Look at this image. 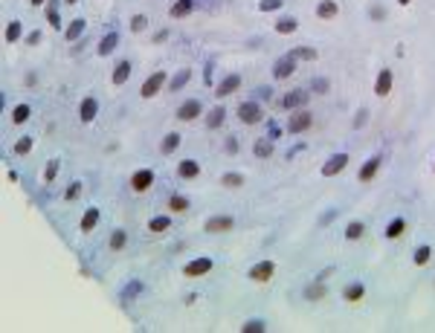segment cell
I'll return each instance as SVG.
<instances>
[{
  "label": "cell",
  "mask_w": 435,
  "mask_h": 333,
  "mask_svg": "<svg viewBox=\"0 0 435 333\" xmlns=\"http://www.w3.org/2000/svg\"><path fill=\"white\" fill-rule=\"evenodd\" d=\"M377 168H380V156H372V159H369V162H366V165L357 171V180H360V182H369L374 174H377Z\"/></svg>",
  "instance_id": "e0dca14e"
},
{
  "label": "cell",
  "mask_w": 435,
  "mask_h": 333,
  "mask_svg": "<svg viewBox=\"0 0 435 333\" xmlns=\"http://www.w3.org/2000/svg\"><path fill=\"white\" fill-rule=\"evenodd\" d=\"M369 119V110H357V119H354V128H363Z\"/></svg>",
  "instance_id": "f6af8a7d"
},
{
  "label": "cell",
  "mask_w": 435,
  "mask_h": 333,
  "mask_svg": "<svg viewBox=\"0 0 435 333\" xmlns=\"http://www.w3.org/2000/svg\"><path fill=\"white\" fill-rule=\"evenodd\" d=\"M229 229H232V217H226V214L209 217L206 226H203V232H209V235H220V232H229Z\"/></svg>",
  "instance_id": "5b68a950"
},
{
  "label": "cell",
  "mask_w": 435,
  "mask_h": 333,
  "mask_svg": "<svg viewBox=\"0 0 435 333\" xmlns=\"http://www.w3.org/2000/svg\"><path fill=\"white\" fill-rule=\"evenodd\" d=\"M116 44H119V35H116V32L105 35V38H102V44H99V55H110V52L116 50Z\"/></svg>",
  "instance_id": "ffe728a7"
},
{
  "label": "cell",
  "mask_w": 435,
  "mask_h": 333,
  "mask_svg": "<svg viewBox=\"0 0 435 333\" xmlns=\"http://www.w3.org/2000/svg\"><path fill=\"white\" fill-rule=\"evenodd\" d=\"M212 270V258H194V261H189L186 267H183V273L189 278H194V275H206Z\"/></svg>",
  "instance_id": "ba28073f"
},
{
  "label": "cell",
  "mask_w": 435,
  "mask_h": 333,
  "mask_svg": "<svg viewBox=\"0 0 435 333\" xmlns=\"http://www.w3.org/2000/svg\"><path fill=\"white\" fill-rule=\"evenodd\" d=\"M189 12H191V0H174V3H171V9H168V15H171V18H186Z\"/></svg>",
  "instance_id": "7402d4cb"
},
{
  "label": "cell",
  "mask_w": 435,
  "mask_h": 333,
  "mask_svg": "<svg viewBox=\"0 0 435 333\" xmlns=\"http://www.w3.org/2000/svg\"><path fill=\"white\" fill-rule=\"evenodd\" d=\"M311 125H313V116L308 110H296V113L287 119V130H290V133H302V130H308Z\"/></svg>",
  "instance_id": "3957f363"
},
{
  "label": "cell",
  "mask_w": 435,
  "mask_h": 333,
  "mask_svg": "<svg viewBox=\"0 0 435 333\" xmlns=\"http://www.w3.org/2000/svg\"><path fill=\"white\" fill-rule=\"evenodd\" d=\"M241 331H244V333H249V331H264V322H247Z\"/></svg>",
  "instance_id": "bcb514c9"
},
{
  "label": "cell",
  "mask_w": 435,
  "mask_h": 333,
  "mask_svg": "<svg viewBox=\"0 0 435 333\" xmlns=\"http://www.w3.org/2000/svg\"><path fill=\"white\" fill-rule=\"evenodd\" d=\"M96 223H99V209L90 206V209L84 212V217H82V223H79V226H82V232H93Z\"/></svg>",
  "instance_id": "d6986e66"
},
{
  "label": "cell",
  "mask_w": 435,
  "mask_h": 333,
  "mask_svg": "<svg viewBox=\"0 0 435 333\" xmlns=\"http://www.w3.org/2000/svg\"><path fill=\"white\" fill-rule=\"evenodd\" d=\"M290 55H296V58H308V61H313V58H316V50H305V47H296V50H290Z\"/></svg>",
  "instance_id": "f35d334b"
},
{
  "label": "cell",
  "mask_w": 435,
  "mask_h": 333,
  "mask_svg": "<svg viewBox=\"0 0 435 333\" xmlns=\"http://www.w3.org/2000/svg\"><path fill=\"white\" fill-rule=\"evenodd\" d=\"M220 185H226V188H241V185H244V174H223V177H220Z\"/></svg>",
  "instance_id": "f546056e"
},
{
  "label": "cell",
  "mask_w": 435,
  "mask_h": 333,
  "mask_svg": "<svg viewBox=\"0 0 435 333\" xmlns=\"http://www.w3.org/2000/svg\"><path fill=\"white\" fill-rule=\"evenodd\" d=\"M197 116H200V102H197V99H191V102H186V104L177 107V119L180 122H194Z\"/></svg>",
  "instance_id": "8fae6325"
},
{
  "label": "cell",
  "mask_w": 435,
  "mask_h": 333,
  "mask_svg": "<svg viewBox=\"0 0 435 333\" xmlns=\"http://www.w3.org/2000/svg\"><path fill=\"white\" fill-rule=\"evenodd\" d=\"M47 18H50V24H53V29H61V21H58V15H55V9H50V12H47Z\"/></svg>",
  "instance_id": "7dc6e473"
},
{
  "label": "cell",
  "mask_w": 435,
  "mask_h": 333,
  "mask_svg": "<svg viewBox=\"0 0 435 333\" xmlns=\"http://www.w3.org/2000/svg\"><path fill=\"white\" fill-rule=\"evenodd\" d=\"M64 3H79V0H64Z\"/></svg>",
  "instance_id": "f5cc1de1"
},
{
  "label": "cell",
  "mask_w": 435,
  "mask_h": 333,
  "mask_svg": "<svg viewBox=\"0 0 435 333\" xmlns=\"http://www.w3.org/2000/svg\"><path fill=\"white\" fill-rule=\"evenodd\" d=\"M337 12H340L337 0H319V6H316V18H322V21H331V18H337Z\"/></svg>",
  "instance_id": "5bb4252c"
},
{
  "label": "cell",
  "mask_w": 435,
  "mask_h": 333,
  "mask_svg": "<svg viewBox=\"0 0 435 333\" xmlns=\"http://www.w3.org/2000/svg\"><path fill=\"white\" fill-rule=\"evenodd\" d=\"M279 6H281V0H261V3H258L261 12H270V9H279Z\"/></svg>",
  "instance_id": "7bdbcfd3"
},
{
  "label": "cell",
  "mask_w": 435,
  "mask_h": 333,
  "mask_svg": "<svg viewBox=\"0 0 435 333\" xmlns=\"http://www.w3.org/2000/svg\"><path fill=\"white\" fill-rule=\"evenodd\" d=\"M128 76H131V61H119V64H116V70H113V78H110V81L119 87V84L128 81Z\"/></svg>",
  "instance_id": "ac0fdd59"
},
{
  "label": "cell",
  "mask_w": 435,
  "mask_h": 333,
  "mask_svg": "<svg viewBox=\"0 0 435 333\" xmlns=\"http://www.w3.org/2000/svg\"><path fill=\"white\" fill-rule=\"evenodd\" d=\"M293 70H296V55H284V58H279L276 61V67H273V76L276 78H290L293 76Z\"/></svg>",
  "instance_id": "52a82bcc"
},
{
  "label": "cell",
  "mask_w": 435,
  "mask_h": 333,
  "mask_svg": "<svg viewBox=\"0 0 435 333\" xmlns=\"http://www.w3.org/2000/svg\"><path fill=\"white\" fill-rule=\"evenodd\" d=\"M145 24H148V18H145V15H134V18H131V29H134V32H142V29H145Z\"/></svg>",
  "instance_id": "60d3db41"
},
{
  "label": "cell",
  "mask_w": 435,
  "mask_h": 333,
  "mask_svg": "<svg viewBox=\"0 0 435 333\" xmlns=\"http://www.w3.org/2000/svg\"><path fill=\"white\" fill-rule=\"evenodd\" d=\"M363 232H366V226H363L360 220H354V223H348L345 238H348V241H360V238H363Z\"/></svg>",
  "instance_id": "484cf974"
},
{
  "label": "cell",
  "mask_w": 435,
  "mask_h": 333,
  "mask_svg": "<svg viewBox=\"0 0 435 333\" xmlns=\"http://www.w3.org/2000/svg\"><path fill=\"white\" fill-rule=\"evenodd\" d=\"M223 116H226V110H223V107H215V110L206 116V125H209V128H220V125H223Z\"/></svg>",
  "instance_id": "836d02e7"
},
{
  "label": "cell",
  "mask_w": 435,
  "mask_h": 333,
  "mask_svg": "<svg viewBox=\"0 0 435 333\" xmlns=\"http://www.w3.org/2000/svg\"><path fill=\"white\" fill-rule=\"evenodd\" d=\"M313 90L325 93V90H328V81H325V78H316V81H313Z\"/></svg>",
  "instance_id": "c3c4849f"
},
{
  "label": "cell",
  "mask_w": 435,
  "mask_h": 333,
  "mask_svg": "<svg viewBox=\"0 0 435 333\" xmlns=\"http://www.w3.org/2000/svg\"><path fill=\"white\" fill-rule=\"evenodd\" d=\"M189 76H191L189 70H183V73H177V76L171 78V84H168V93H177V90H180V87H183V84L189 81Z\"/></svg>",
  "instance_id": "e575fe53"
},
{
  "label": "cell",
  "mask_w": 435,
  "mask_h": 333,
  "mask_svg": "<svg viewBox=\"0 0 435 333\" xmlns=\"http://www.w3.org/2000/svg\"><path fill=\"white\" fill-rule=\"evenodd\" d=\"M404 229H406V220H404V217H398V220H392V223L386 226V238H392V241H395V238H401V235H404Z\"/></svg>",
  "instance_id": "d4e9b609"
},
{
  "label": "cell",
  "mask_w": 435,
  "mask_h": 333,
  "mask_svg": "<svg viewBox=\"0 0 435 333\" xmlns=\"http://www.w3.org/2000/svg\"><path fill=\"white\" fill-rule=\"evenodd\" d=\"M165 87V70H157V73H151L145 81H142V87H139V96L142 99H154L157 93Z\"/></svg>",
  "instance_id": "6da1fadb"
},
{
  "label": "cell",
  "mask_w": 435,
  "mask_h": 333,
  "mask_svg": "<svg viewBox=\"0 0 435 333\" xmlns=\"http://www.w3.org/2000/svg\"><path fill=\"white\" fill-rule=\"evenodd\" d=\"M168 209H171V212H186L189 200H186V197H180V194H174V197L168 200Z\"/></svg>",
  "instance_id": "8d00e7d4"
},
{
  "label": "cell",
  "mask_w": 435,
  "mask_h": 333,
  "mask_svg": "<svg viewBox=\"0 0 435 333\" xmlns=\"http://www.w3.org/2000/svg\"><path fill=\"white\" fill-rule=\"evenodd\" d=\"M27 119H29V104H18V107L12 110V122H15V125H24Z\"/></svg>",
  "instance_id": "1f68e13d"
},
{
  "label": "cell",
  "mask_w": 435,
  "mask_h": 333,
  "mask_svg": "<svg viewBox=\"0 0 435 333\" xmlns=\"http://www.w3.org/2000/svg\"><path fill=\"white\" fill-rule=\"evenodd\" d=\"M430 255H433V249H430V246H418V249H415V264H418V267H424V264L430 261Z\"/></svg>",
  "instance_id": "74e56055"
},
{
  "label": "cell",
  "mask_w": 435,
  "mask_h": 333,
  "mask_svg": "<svg viewBox=\"0 0 435 333\" xmlns=\"http://www.w3.org/2000/svg\"><path fill=\"white\" fill-rule=\"evenodd\" d=\"M96 110H99V102H96L93 96L82 99V104H79V119H82V122H93L96 119Z\"/></svg>",
  "instance_id": "4fadbf2b"
},
{
  "label": "cell",
  "mask_w": 435,
  "mask_h": 333,
  "mask_svg": "<svg viewBox=\"0 0 435 333\" xmlns=\"http://www.w3.org/2000/svg\"><path fill=\"white\" fill-rule=\"evenodd\" d=\"M32 148V136H24L21 142H15V154H29Z\"/></svg>",
  "instance_id": "b9f144b4"
},
{
  "label": "cell",
  "mask_w": 435,
  "mask_h": 333,
  "mask_svg": "<svg viewBox=\"0 0 435 333\" xmlns=\"http://www.w3.org/2000/svg\"><path fill=\"white\" fill-rule=\"evenodd\" d=\"M154 185V171L151 168H139L134 177H131V188L136 191V194H142V191H148Z\"/></svg>",
  "instance_id": "7a4b0ae2"
},
{
  "label": "cell",
  "mask_w": 435,
  "mask_h": 333,
  "mask_svg": "<svg viewBox=\"0 0 435 333\" xmlns=\"http://www.w3.org/2000/svg\"><path fill=\"white\" fill-rule=\"evenodd\" d=\"M273 273H276V264H273V261H258V264L249 270V278H252L255 284H264V281L273 278Z\"/></svg>",
  "instance_id": "277c9868"
},
{
  "label": "cell",
  "mask_w": 435,
  "mask_h": 333,
  "mask_svg": "<svg viewBox=\"0 0 435 333\" xmlns=\"http://www.w3.org/2000/svg\"><path fill=\"white\" fill-rule=\"evenodd\" d=\"M308 102V93L305 90H293V93H287L284 99H281V104L287 107V110H293V107H302Z\"/></svg>",
  "instance_id": "2e32d148"
},
{
  "label": "cell",
  "mask_w": 435,
  "mask_h": 333,
  "mask_svg": "<svg viewBox=\"0 0 435 333\" xmlns=\"http://www.w3.org/2000/svg\"><path fill=\"white\" fill-rule=\"evenodd\" d=\"M79 191H82V182H73V185L67 188V200H76V197H79Z\"/></svg>",
  "instance_id": "ee69618b"
},
{
  "label": "cell",
  "mask_w": 435,
  "mask_h": 333,
  "mask_svg": "<svg viewBox=\"0 0 435 333\" xmlns=\"http://www.w3.org/2000/svg\"><path fill=\"white\" fill-rule=\"evenodd\" d=\"M345 165H348V154H334V156L322 165V174H325V177H334V174H340Z\"/></svg>",
  "instance_id": "30bf717a"
},
{
  "label": "cell",
  "mask_w": 435,
  "mask_h": 333,
  "mask_svg": "<svg viewBox=\"0 0 435 333\" xmlns=\"http://www.w3.org/2000/svg\"><path fill=\"white\" fill-rule=\"evenodd\" d=\"M177 145H180V133H165V139H163V154H174Z\"/></svg>",
  "instance_id": "4316f807"
},
{
  "label": "cell",
  "mask_w": 435,
  "mask_h": 333,
  "mask_svg": "<svg viewBox=\"0 0 435 333\" xmlns=\"http://www.w3.org/2000/svg\"><path fill=\"white\" fill-rule=\"evenodd\" d=\"M392 81H395L392 70H380V76H377V84H374V96L386 99V96L392 93Z\"/></svg>",
  "instance_id": "9c48e42d"
},
{
  "label": "cell",
  "mask_w": 435,
  "mask_h": 333,
  "mask_svg": "<svg viewBox=\"0 0 435 333\" xmlns=\"http://www.w3.org/2000/svg\"><path fill=\"white\" fill-rule=\"evenodd\" d=\"M398 3H401V6H409V3H412V0H398Z\"/></svg>",
  "instance_id": "816d5d0a"
},
{
  "label": "cell",
  "mask_w": 435,
  "mask_h": 333,
  "mask_svg": "<svg viewBox=\"0 0 435 333\" xmlns=\"http://www.w3.org/2000/svg\"><path fill=\"white\" fill-rule=\"evenodd\" d=\"M21 32H24V26H21V21H12V24L6 26V44H15V41L21 38Z\"/></svg>",
  "instance_id": "f1b7e54d"
},
{
  "label": "cell",
  "mask_w": 435,
  "mask_h": 333,
  "mask_svg": "<svg viewBox=\"0 0 435 333\" xmlns=\"http://www.w3.org/2000/svg\"><path fill=\"white\" fill-rule=\"evenodd\" d=\"M82 32H84V21H73V24H70V29L64 32V38H67V41H76Z\"/></svg>",
  "instance_id": "d590c367"
},
{
  "label": "cell",
  "mask_w": 435,
  "mask_h": 333,
  "mask_svg": "<svg viewBox=\"0 0 435 333\" xmlns=\"http://www.w3.org/2000/svg\"><path fill=\"white\" fill-rule=\"evenodd\" d=\"M168 226H171V220H168V217H154V220L148 223V229H151L154 235H163V232H165Z\"/></svg>",
  "instance_id": "d6a6232c"
},
{
  "label": "cell",
  "mask_w": 435,
  "mask_h": 333,
  "mask_svg": "<svg viewBox=\"0 0 435 333\" xmlns=\"http://www.w3.org/2000/svg\"><path fill=\"white\" fill-rule=\"evenodd\" d=\"M55 171H58V159H50V162H47V171H44V180L53 182L55 180Z\"/></svg>",
  "instance_id": "ab89813d"
},
{
  "label": "cell",
  "mask_w": 435,
  "mask_h": 333,
  "mask_svg": "<svg viewBox=\"0 0 435 333\" xmlns=\"http://www.w3.org/2000/svg\"><path fill=\"white\" fill-rule=\"evenodd\" d=\"M32 6H44V3H47V0H29Z\"/></svg>",
  "instance_id": "f907efd6"
},
{
  "label": "cell",
  "mask_w": 435,
  "mask_h": 333,
  "mask_svg": "<svg viewBox=\"0 0 435 333\" xmlns=\"http://www.w3.org/2000/svg\"><path fill=\"white\" fill-rule=\"evenodd\" d=\"M252 151H255V156H258V159H267V156H273V139H258Z\"/></svg>",
  "instance_id": "cb8c5ba5"
},
{
  "label": "cell",
  "mask_w": 435,
  "mask_h": 333,
  "mask_svg": "<svg viewBox=\"0 0 435 333\" xmlns=\"http://www.w3.org/2000/svg\"><path fill=\"white\" fill-rule=\"evenodd\" d=\"M238 119L244 122V125H255V122H261V107H258L255 102H244V104L238 107Z\"/></svg>",
  "instance_id": "8992f818"
},
{
  "label": "cell",
  "mask_w": 435,
  "mask_h": 333,
  "mask_svg": "<svg viewBox=\"0 0 435 333\" xmlns=\"http://www.w3.org/2000/svg\"><path fill=\"white\" fill-rule=\"evenodd\" d=\"M27 41H29V47H35V44L41 41V32H32V35H29V38H27Z\"/></svg>",
  "instance_id": "681fc988"
},
{
  "label": "cell",
  "mask_w": 435,
  "mask_h": 333,
  "mask_svg": "<svg viewBox=\"0 0 435 333\" xmlns=\"http://www.w3.org/2000/svg\"><path fill=\"white\" fill-rule=\"evenodd\" d=\"M125 241H128V235H125L122 229H116V232L110 235V241H108V246H110L113 252H119V249H122V246H125Z\"/></svg>",
  "instance_id": "4dcf8cb0"
},
{
  "label": "cell",
  "mask_w": 435,
  "mask_h": 333,
  "mask_svg": "<svg viewBox=\"0 0 435 333\" xmlns=\"http://www.w3.org/2000/svg\"><path fill=\"white\" fill-rule=\"evenodd\" d=\"M363 293H366V287H363L360 281H354V284H348V287H345V302H360V299H363Z\"/></svg>",
  "instance_id": "603a6c76"
},
{
  "label": "cell",
  "mask_w": 435,
  "mask_h": 333,
  "mask_svg": "<svg viewBox=\"0 0 435 333\" xmlns=\"http://www.w3.org/2000/svg\"><path fill=\"white\" fill-rule=\"evenodd\" d=\"M200 174V165L194 162V159H183L180 165H177V177H183V180H194Z\"/></svg>",
  "instance_id": "9a60e30c"
},
{
  "label": "cell",
  "mask_w": 435,
  "mask_h": 333,
  "mask_svg": "<svg viewBox=\"0 0 435 333\" xmlns=\"http://www.w3.org/2000/svg\"><path fill=\"white\" fill-rule=\"evenodd\" d=\"M296 26H299V21H296V18H281L279 24H276V32L290 35V32H296Z\"/></svg>",
  "instance_id": "83f0119b"
},
{
  "label": "cell",
  "mask_w": 435,
  "mask_h": 333,
  "mask_svg": "<svg viewBox=\"0 0 435 333\" xmlns=\"http://www.w3.org/2000/svg\"><path fill=\"white\" fill-rule=\"evenodd\" d=\"M305 299L308 302H319V299H325V284L316 278L313 284H308V290H305Z\"/></svg>",
  "instance_id": "44dd1931"
},
{
  "label": "cell",
  "mask_w": 435,
  "mask_h": 333,
  "mask_svg": "<svg viewBox=\"0 0 435 333\" xmlns=\"http://www.w3.org/2000/svg\"><path fill=\"white\" fill-rule=\"evenodd\" d=\"M238 87H241V78H238V76H226V78L215 87V96L218 99H226V96H232Z\"/></svg>",
  "instance_id": "7c38bea8"
}]
</instances>
